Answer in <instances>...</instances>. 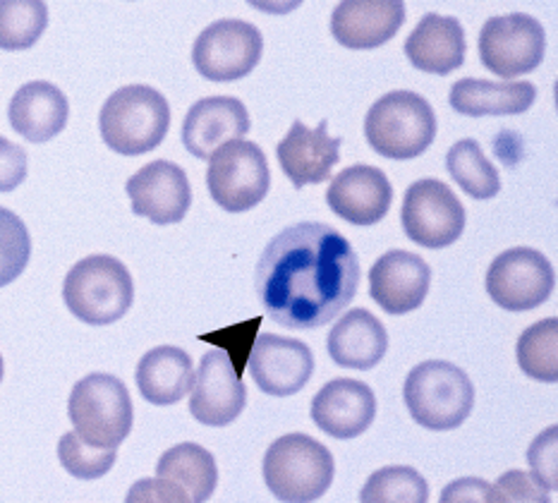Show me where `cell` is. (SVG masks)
<instances>
[{
    "label": "cell",
    "mask_w": 558,
    "mask_h": 503,
    "mask_svg": "<svg viewBox=\"0 0 558 503\" xmlns=\"http://www.w3.org/2000/svg\"><path fill=\"white\" fill-rule=\"evenodd\" d=\"M360 260L341 232L326 224H298L266 244L257 264V298L278 326H326L353 302Z\"/></svg>",
    "instance_id": "1"
},
{
    "label": "cell",
    "mask_w": 558,
    "mask_h": 503,
    "mask_svg": "<svg viewBox=\"0 0 558 503\" xmlns=\"http://www.w3.org/2000/svg\"><path fill=\"white\" fill-rule=\"evenodd\" d=\"M171 128V106L147 84H128L113 92L101 108L99 130L108 149L120 156H142L159 146Z\"/></svg>",
    "instance_id": "2"
},
{
    "label": "cell",
    "mask_w": 558,
    "mask_h": 503,
    "mask_svg": "<svg viewBox=\"0 0 558 503\" xmlns=\"http://www.w3.org/2000/svg\"><path fill=\"white\" fill-rule=\"evenodd\" d=\"M63 300L80 322L108 326L130 312L132 300H135V284H132L128 266L116 256L92 254L68 272Z\"/></svg>",
    "instance_id": "3"
},
{
    "label": "cell",
    "mask_w": 558,
    "mask_h": 503,
    "mask_svg": "<svg viewBox=\"0 0 558 503\" xmlns=\"http://www.w3.org/2000/svg\"><path fill=\"white\" fill-rule=\"evenodd\" d=\"M331 451L307 434L276 439L264 456V482L281 503H314L333 484Z\"/></svg>",
    "instance_id": "4"
},
{
    "label": "cell",
    "mask_w": 558,
    "mask_h": 503,
    "mask_svg": "<svg viewBox=\"0 0 558 503\" xmlns=\"http://www.w3.org/2000/svg\"><path fill=\"white\" fill-rule=\"evenodd\" d=\"M365 137L379 156L410 161L427 152L436 137L434 108L415 92L384 94L367 110Z\"/></svg>",
    "instance_id": "5"
},
{
    "label": "cell",
    "mask_w": 558,
    "mask_h": 503,
    "mask_svg": "<svg viewBox=\"0 0 558 503\" xmlns=\"http://www.w3.org/2000/svg\"><path fill=\"white\" fill-rule=\"evenodd\" d=\"M403 398L412 420L420 427L448 432L463 424L475 408V386L460 367L429 360L408 374Z\"/></svg>",
    "instance_id": "6"
},
{
    "label": "cell",
    "mask_w": 558,
    "mask_h": 503,
    "mask_svg": "<svg viewBox=\"0 0 558 503\" xmlns=\"http://www.w3.org/2000/svg\"><path fill=\"white\" fill-rule=\"evenodd\" d=\"M75 434L99 448H118L132 432V398L128 386L113 374H89L72 388L68 403Z\"/></svg>",
    "instance_id": "7"
},
{
    "label": "cell",
    "mask_w": 558,
    "mask_h": 503,
    "mask_svg": "<svg viewBox=\"0 0 558 503\" xmlns=\"http://www.w3.org/2000/svg\"><path fill=\"white\" fill-rule=\"evenodd\" d=\"M206 188L211 200L228 214L250 212L269 194V161L254 142H230L209 158Z\"/></svg>",
    "instance_id": "8"
},
{
    "label": "cell",
    "mask_w": 558,
    "mask_h": 503,
    "mask_svg": "<svg viewBox=\"0 0 558 503\" xmlns=\"http://www.w3.org/2000/svg\"><path fill=\"white\" fill-rule=\"evenodd\" d=\"M547 53V34L539 20L525 12L492 17L480 32L482 65L504 80L537 70Z\"/></svg>",
    "instance_id": "9"
},
{
    "label": "cell",
    "mask_w": 558,
    "mask_h": 503,
    "mask_svg": "<svg viewBox=\"0 0 558 503\" xmlns=\"http://www.w3.org/2000/svg\"><path fill=\"white\" fill-rule=\"evenodd\" d=\"M465 206L441 180L424 178L405 192L400 220L405 236L420 248L444 250L465 230Z\"/></svg>",
    "instance_id": "10"
},
{
    "label": "cell",
    "mask_w": 558,
    "mask_h": 503,
    "mask_svg": "<svg viewBox=\"0 0 558 503\" xmlns=\"http://www.w3.org/2000/svg\"><path fill=\"white\" fill-rule=\"evenodd\" d=\"M264 36L250 22L218 20L194 41L192 63L209 82H238L259 65Z\"/></svg>",
    "instance_id": "11"
},
{
    "label": "cell",
    "mask_w": 558,
    "mask_h": 503,
    "mask_svg": "<svg viewBox=\"0 0 558 503\" xmlns=\"http://www.w3.org/2000/svg\"><path fill=\"white\" fill-rule=\"evenodd\" d=\"M556 274L551 262L532 248L501 252L487 272L489 298L506 312H530L547 302Z\"/></svg>",
    "instance_id": "12"
},
{
    "label": "cell",
    "mask_w": 558,
    "mask_h": 503,
    "mask_svg": "<svg viewBox=\"0 0 558 503\" xmlns=\"http://www.w3.org/2000/svg\"><path fill=\"white\" fill-rule=\"evenodd\" d=\"M247 370L266 396H295L312 379L314 355L298 338L262 334L252 343Z\"/></svg>",
    "instance_id": "13"
},
{
    "label": "cell",
    "mask_w": 558,
    "mask_h": 503,
    "mask_svg": "<svg viewBox=\"0 0 558 503\" xmlns=\"http://www.w3.org/2000/svg\"><path fill=\"white\" fill-rule=\"evenodd\" d=\"M247 388L228 352L216 348L202 358L194 376L190 412L204 427H228L245 410Z\"/></svg>",
    "instance_id": "14"
},
{
    "label": "cell",
    "mask_w": 558,
    "mask_h": 503,
    "mask_svg": "<svg viewBox=\"0 0 558 503\" xmlns=\"http://www.w3.org/2000/svg\"><path fill=\"white\" fill-rule=\"evenodd\" d=\"M132 214L156 226L180 224L192 206V188L185 170L173 161H151L128 180Z\"/></svg>",
    "instance_id": "15"
},
{
    "label": "cell",
    "mask_w": 558,
    "mask_h": 503,
    "mask_svg": "<svg viewBox=\"0 0 558 503\" xmlns=\"http://www.w3.org/2000/svg\"><path fill=\"white\" fill-rule=\"evenodd\" d=\"M432 268L422 256L408 250L386 252L369 272V296L384 312L410 314L427 300Z\"/></svg>",
    "instance_id": "16"
},
{
    "label": "cell",
    "mask_w": 558,
    "mask_h": 503,
    "mask_svg": "<svg viewBox=\"0 0 558 503\" xmlns=\"http://www.w3.org/2000/svg\"><path fill=\"white\" fill-rule=\"evenodd\" d=\"M329 120H322L317 130L295 120L286 137L278 142L276 156L286 178L300 190L319 185L331 178L333 166L341 161V137H329Z\"/></svg>",
    "instance_id": "17"
},
{
    "label": "cell",
    "mask_w": 558,
    "mask_h": 503,
    "mask_svg": "<svg viewBox=\"0 0 558 503\" xmlns=\"http://www.w3.org/2000/svg\"><path fill=\"white\" fill-rule=\"evenodd\" d=\"M326 202L348 224L374 226L391 208L393 188L381 168L360 164L345 168L331 180Z\"/></svg>",
    "instance_id": "18"
},
{
    "label": "cell",
    "mask_w": 558,
    "mask_h": 503,
    "mask_svg": "<svg viewBox=\"0 0 558 503\" xmlns=\"http://www.w3.org/2000/svg\"><path fill=\"white\" fill-rule=\"evenodd\" d=\"M250 132V113L233 96H209L194 104L183 122L185 149L194 158H211L226 144L238 142Z\"/></svg>",
    "instance_id": "19"
},
{
    "label": "cell",
    "mask_w": 558,
    "mask_h": 503,
    "mask_svg": "<svg viewBox=\"0 0 558 503\" xmlns=\"http://www.w3.org/2000/svg\"><path fill=\"white\" fill-rule=\"evenodd\" d=\"M403 22L405 5L400 0H345L333 10L331 34L345 48L369 51L391 41Z\"/></svg>",
    "instance_id": "20"
},
{
    "label": "cell",
    "mask_w": 558,
    "mask_h": 503,
    "mask_svg": "<svg viewBox=\"0 0 558 503\" xmlns=\"http://www.w3.org/2000/svg\"><path fill=\"white\" fill-rule=\"evenodd\" d=\"M376 417V396L365 382L333 379L312 400V420L333 439L365 434Z\"/></svg>",
    "instance_id": "21"
},
{
    "label": "cell",
    "mask_w": 558,
    "mask_h": 503,
    "mask_svg": "<svg viewBox=\"0 0 558 503\" xmlns=\"http://www.w3.org/2000/svg\"><path fill=\"white\" fill-rule=\"evenodd\" d=\"M70 118L68 96L56 84L36 80L27 82L12 96L8 120L22 140L41 144L58 137Z\"/></svg>",
    "instance_id": "22"
},
{
    "label": "cell",
    "mask_w": 558,
    "mask_h": 503,
    "mask_svg": "<svg viewBox=\"0 0 558 503\" xmlns=\"http://www.w3.org/2000/svg\"><path fill=\"white\" fill-rule=\"evenodd\" d=\"M405 56L422 72L429 75H451L465 63V29L456 17L429 12L405 41Z\"/></svg>",
    "instance_id": "23"
},
{
    "label": "cell",
    "mask_w": 558,
    "mask_h": 503,
    "mask_svg": "<svg viewBox=\"0 0 558 503\" xmlns=\"http://www.w3.org/2000/svg\"><path fill=\"white\" fill-rule=\"evenodd\" d=\"M326 348L338 367L367 372L384 360L388 334L379 319L357 307L338 319L329 340H326Z\"/></svg>",
    "instance_id": "24"
},
{
    "label": "cell",
    "mask_w": 558,
    "mask_h": 503,
    "mask_svg": "<svg viewBox=\"0 0 558 503\" xmlns=\"http://www.w3.org/2000/svg\"><path fill=\"white\" fill-rule=\"evenodd\" d=\"M137 388L142 398L166 408L183 400L194 384L192 358L175 346H159L149 350L137 364Z\"/></svg>",
    "instance_id": "25"
},
{
    "label": "cell",
    "mask_w": 558,
    "mask_h": 503,
    "mask_svg": "<svg viewBox=\"0 0 558 503\" xmlns=\"http://www.w3.org/2000/svg\"><path fill=\"white\" fill-rule=\"evenodd\" d=\"M537 89L530 82L458 80L451 89V108L460 116H520L535 104Z\"/></svg>",
    "instance_id": "26"
},
{
    "label": "cell",
    "mask_w": 558,
    "mask_h": 503,
    "mask_svg": "<svg viewBox=\"0 0 558 503\" xmlns=\"http://www.w3.org/2000/svg\"><path fill=\"white\" fill-rule=\"evenodd\" d=\"M156 477L175 484L190 503H206L218 484L216 458L199 444H178L159 458Z\"/></svg>",
    "instance_id": "27"
},
{
    "label": "cell",
    "mask_w": 558,
    "mask_h": 503,
    "mask_svg": "<svg viewBox=\"0 0 558 503\" xmlns=\"http://www.w3.org/2000/svg\"><path fill=\"white\" fill-rule=\"evenodd\" d=\"M446 170L472 200H492L501 192L499 170L484 156L477 140H460L446 154Z\"/></svg>",
    "instance_id": "28"
},
{
    "label": "cell",
    "mask_w": 558,
    "mask_h": 503,
    "mask_svg": "<svg viewBox=\"0 0 558 503\" xmlns=\"http://www.w3.org/2000/svg\"><path fill=\"white\" fill-rule=\"evenodd\" d=\"M48 27V8L41 0H0V48L27 51Z\"/></svg>",
    "instance_id": "29"
},
{
    "label": "cell",
    "mask_w": 558,
    "mask_h": 503,
    "mask_svg": "<svg viewBox=\"0 0 558 503\" xmlns=\"http://www.w3.org/2000/svg\"><path fill=\"white\" fill-rule=\"evenodd\" d=\"M518 364L530 379L554 384L558 379V322L544 319L518 338Z\"/></svg>",
    "instance_id": "30"
},
{
    "label": "cell",
    "mask_w": 558,
    "mask_h": 503,
    "mask_svg": "<svg viewBox=\"0 0 558 503\" xmlns=\"http://www.w3.org/2000/svg\"><path fill=\"white\" fill-rule=\"evenodd\" d=\"M360 503H429V484L408 465H388L367 477Z\"/></svg>",
    "instance_id": "31"
},
{
    "label": "cell",
    "mask_w": 558,
    "mask_h": 503,
    "mask_svg": "<svg viewBox=\"0 0 558 503\" xmlns=\"http://www.w3.org/2000/svg\"><path fill=\"white\" fill-rule=\"evenodd\" d=\"M118 458V448H99L82 441L75 432H68L58 441V460L77 480L92 482L111 472Z\"/></svg>",
    "instance_id": "32"
},
{
    "label": "cell",
    "mask_w": 558,
    "mask_h": 503,
    "mask_svg": "<svg viewBox=\"0 0 558 503\" xmlns=\"http://www.w3.org/2000/svg\"><path fill=\"white\" fill-rule=\"evenodd\" d=\"M32 256V238L24 220L0 206V288L10 286L17 280Z\"/></svg>",
    "instance_id": "33"
},
{
    "label": "cell",
    "mask_w": 558,
    "mask_h": 503,
    "mask_svg": "<svg viewBox=\"0 0 558 503\" xmlns=\"http://www.w3.org/2000/svg\"><path fill=\"white\" fill-rule=\"evenodd\" d=\"M492 487L499 503H551L547 489L539 484L535 475L525 470H508Z\"/></svg>",
    "instance_id": "34"
},
{
    "label": "cell",
    "mask_w": 558,
    "mask_h": 503,
    "mask_svg": "<svg viewBox=\"0 0 558 503\" xmlns=\"http://www.w3.org/2000/svg\"><path fill=\"white\" fill-rule=\"evenodd\" d=\"M556 434L558 429L549 427L547 432H542L527 451V460L532 465V475L537 477L539 484L554 492L556 484Z\"/></svg>",
    "instance_id": "35"
},
{
    "label": "cell",
    "mask_w": 558,
    "mask_h": 503,
    "mask_svg": "<svg viewBox=\"0 0 558 503\" xmlns=\"http://www.w3.org/2000/svg\"><path fill=\"white\" fill-rule=\"evenodd\" d=\"M27 178V154L20 144L0 137V192L17 190Z\"/></svg>",
    "instance_id": "36"
},
{
    "label": "cell",
    "mask_w": 558,
    "mask_h": 503,
    "mask_svg": "<svg viewBox=\"0 0 558 503\" xmlns=\"http://www.w3.org/2000/svg\"><path fill=\"white\" fill-rule=\"evenodd\" d=\"M125 503H190V499L171 482L159 477H144L130 487Z\"/></svg>",
    "instance_id": "37"
},
{
    "label": "cell",
    "mask_w": 558,
    "mask_h": 503,
    "mask_svg": "<svg viewBox=\"0 0 558 503\" xmlns=\"http://www.w3.org/2000/svg\"><path fill=\"white\" fill-rule=\"evenodd\" d=\"M439 503H499L494 494V487L480 477H460L448 484Z\"/></svg>",
    "instance_id": "38"
},
{
    "label": "cell",
    "mask_w": 558,
    "mask_h": 503,
    "mask_svg": "<svg viewBox=\"0 0 558 503\" xmlns=\"http://www.w3.org/2000/svg\"><path fill=\"white\" fill-rule=\"evenodd\" d=\"M3 374H5V362H3V355H0V382H3Z\"/></svg>",
    "instance_id": "39"
}]
</instances>
